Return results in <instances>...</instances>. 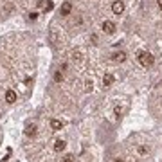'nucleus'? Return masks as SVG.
Listing matches in <instances>:
<instances>
[{"label":"nucleus","mask_w":162,"mask_h":162,"mask_svg":"<svg viewBox=\"0 0 162 162\" xmlns=\"http://www.w3.org/2000/svg\"><path fill=\"white\" fill-rule=\"evenodd\" d=\"M54 81H56V83H60V81H63V72H61V70H58V72L54 74Z\"/></svg>","instance_id":"9d476101"},{"label":"nucleus","mask_w":162,"mask_h":162,"mask_svg":"<svg viewBox=\"0 0 162 162\" xmlns=\"http://www.w3.org/2000/svg\"><path fill=\"white\" fill-rule=\"evenodd\" d=\"M5 101L7 103H14L16 101V92L14 90H7L5 92Z\"/></svg>","instance_id":"39448f33"},{"label":"nucleus","mask_w":162,"mask_h":162,"mask_svg":"<svg viewBox=\"0 0 162 162\" xmlns=\"http://www.w3.org/2000/svg\"><path fill=\"white\" fill-rule=\"evenodd\" d=\"M92 87H94V83L92 81H87V90H92Z\"/></svg>","instance_id":"2eb2a0df"},{"label":"nucleus","mask_w":162,"mask_h":162,"mask_svg":"<svg viewBox=\"0 0 162 162\" xmlns=\"http://www.w3.org/2000/svg\"><path fill=\"white\" fill-rule=\"evenodd\" d=\"M54 150H56V151L65 150V141H56V142H54Z\"/></svg>","instance_id":"1a4fd4ad"},{"label":"nucleus","mask_w":162,"mask_h":162,"mask_svg":"<svg viewBox=\"0 0 162 162\" xmlns=\"http://www.w3.org/2000/svg\"><path fill=\"white\" fill-rule=\"evenodd\" d=\"M112 58H114L115 61H124V60H126V52H115Z\"/></svg>","instance_id":"6e6552de"},{"label":"nucleus","mask_w":162,"mask_h":162,"mask_svg":"<svg viewBox=\"0 0 162 162\" xmlns=\"http://www.w3.org/2000/svg\"><path fill=\"white\" fill-rule=\"evenodd\" d=\"M114 83V76L112 74H105V78H103V87H110Z\"/></svg>","instance_id":"423d86ee"},{"label":"nucleus","mask_w":162,"mask_h":162,"mask_svg":"<svg viewBox=\"0 0 162 162\" xmlns=\"http://www.w3.org/2000/svg\"><path fill=\"white\" fill-rule=\"evenodd\" d=\"M29 18H31V20H36V18H38V13H29Z\"/></svg>","instance_id":"4468645a"},{"label":"nucleus","mask_w":162,"mask_h":162,"mask_svg":"<svg viewBox=\"0 0 162 162\" xmlns=\"http://www.w3.org/2000/svg\"><path fill=\"white\" fill-rule=\"evenodd\" d=\"M139 61H141L142 67H151L155 63V58L150 52H139Z\"/></svg>","instance_id":"f257e3e1"},{"label":"nucleus","mask_w":162,"mask_h":162,"mask_svg":"<svg viewBox=\"0 0 162 162\" xmlns=\"http://www.w3.org/2000/svg\"><path fill=\"white\" fill-rule=\"evenodd\" d=\"M25 133H27V135H34V133H36V126H27V128H25Z\"/></svg>","instance_id":"9b49d317"},{"label":"nucleus","mask_w":162,"mask_h":162,"mask_svg":"<svg viewBox=\"0 0 162 162\" xmlns=\"http://www.w3.org/2000/svg\"><path fill=\"white\" fill-rule=\"evenodd\" d=\"M103 31H105L106 34H114V32H115V23L110 22V20H105V22H103Z\"/></svg>","instance_id":"f03ea898"},{"label":"nucleus","mask_w":162,"mask_h":162,"mask_svg":"<svg viewBox=\"0 0 162 162\" xmlns=\"http://www.w3.org/2000/svg\"><path fill=\"white\" fill-rule=\"evenodd\" d=\"M112 11H114V14H121V13L124 11V4H123L121 0H115V2L112 4Z\"/></svg>","instance_id":"7ed1b4c3"},{"label":"nucleus","mask_w":162,"mask_h":162,"mask_svg":"<svg viewBox=\"0 0 162 162\" xmlns=\"http://www.w3.org/2000/svg\"><path fill=\"white\" fill-rule=\"evenodd\" d=\"M70 11H72V4H70V2H63V4H61V7H60V13H61V16H67V14H70Z\"/></svg>","instance_id":"20e7f679"},{"label":"nucleus","mask_w":162,"mask_h":162,"mask_svg":"<svg viewBox=\"0 0 162 162\" xmlns=\"http://www.w3.org/2000/svg\"><path fill=\"white\" fill-rule=\"evenodd\" d=\"M63 162H74V157H72V155H67V157L63 159Z\"/></svg>","instance_id":"ddd939ff"},{"label":"nucleus","mask_w":162,"mask_h":162,"mask_svg":"<svg viewBox=\"0 0 162 162\" xmlns=\"http://www.w3.org/2000/svg\"><path fill=\"white\" fill-rule=\"evenodd\" d=\"M157 4H159V7L162 9V0H157Z\"/></svg>","instance_id":"dca6fc26"},{"label":"nucleus","mask_w":162,"mask_h":162,"mask_svg":"<svg viewBox=\"0 0 162 162\" xmlns=\"http://www.w3.org/2000/svg\"><path fill=\"white\" fill-rule=\"evenodd\" d=\"M50 128H52V130H61V128H63V123L58 121V119H52V121H50Z\"/></svg>","instance_id":"0eeeda50"},{"label":"nucleus","mask_w":162,"mask_h":162,"mask_svg":"<svg viewBox=\"0 0 162 162\" xmlns=\"http://www.w3.org/2000/svg\"><path fill=\"white\" fill-rule=\"evenodd\" d=\"M115 162H124L123 159H115Z\"/></svg>","instance_id":"f3484780"},{"label":"nucleus","mask_w":162,"mask_h":162,"mask_svg":"<svg viewBox=\"0 0 162 162\" xmlns=\"http://www.w3.org/2000/svg\"><path fill=\"white\" fill-rule=\"evenodd\" d=\"M52 7H54V4H52V2H50V0H49V2H47V4H45V13H47V11H50V9H52Z\"/></svg>","instance_id":"f8f14e48"}]
</instances>
